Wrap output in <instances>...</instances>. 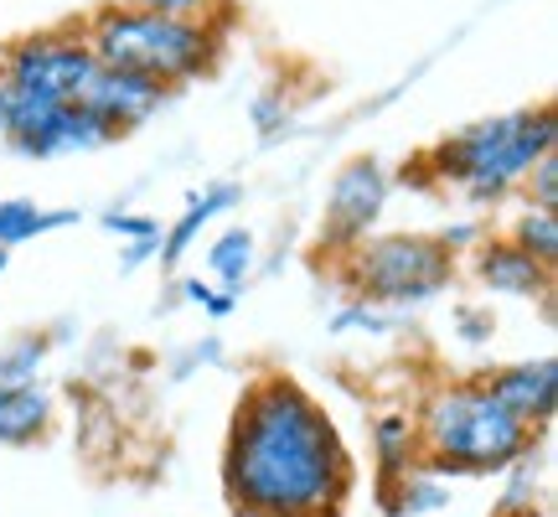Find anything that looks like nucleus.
I'll return each mask as SVG.
<instances>
[{
  "instance_id": "dca6fc26",
  "label": "nucleus",
  "mask_w": 558,
  "mask_h": 517,
  "mask_svg": "<svg viewBox=\"0 0 558 517\" xmlns=\"http://www.w3.org/2000/svg\"><path fill=\"white\" fill-rule=\"evenodd\" d=\"M41 358H47V341L41 337H16L0 347V383H32L37 378Z\"/></svg>"
},
{
  "instance_id": "0eeeda50",
  "label": "nucleus",
  "mask_w": 558,
  "mask_h": 517,
  "mask_svg": "<svg viewBox=\"0 0 558 517\" xmlns=\"http://www.w3.org/2000/svg\"><path fill=\"white\" fill-rule=\"evenodd\" d=\"M393 177L378 156H357L347 160L326 192V213H320V254L341 258L347 249H357L373 228H378L383 207H388Z\"/></svg>"
},
{
  "instance_id": "20e7f679",
  "label": "nucleus",
  "mask_w": 558,
  "mask_h": 517,
  "mask_svg": "<svg viewBox=\"0 0 558 517\" xmlns=\"http://www.w3.org/2000/svg\"><path fill=\"white\" fill-rule=\"evenodd\" d=\"M418 456L429 471H507L533 450V424H522L486 378L439 383L414 419Z\"/></svg>"
},
{
  "instance_id": "f03ea898",
  "label": "nucleus",
  "mask_w": 558,
  "mask_h": 517,
  "mask_svg": "<svg viewBox=\"0 0 558 517\" xmlns=\"http://www.w3.org/2000/svg\"><path fill=\"white\" fill-rule=\"evenodd\" d=\"M83 37L104 68H120L166 94L181 83L207 79L222 58L218 16H171V11H145V5H124V0L94 11Z\"/></svg>"
},
{
  "instance_id": "f3484780",
  "label": "nucleus",
  "mask_w": 558,
  "mask_h": 517,
  "mask_svg": "<svg viewBox=\"0 0 558 517\" xmlns=\"http://www.w3.org/2000/svg\"><path fill=\"white\" fill-rule=\"evenodd\" d=\"M522 197H527V207H543V213H558V160L554 151L527 171V181H522Z\"/></svg>"
},
{
  "instance_id": "6e6552de",
  "label": "nucleus",
  "mask_w": 558,
  "mask_h": 517,
  "mask_svg": "<svg viewBox=\"0 0 558 517\" xmlns=\"http://www.w3.org/2000/svg\"><path fill=\"white\" fill-rule=\"evenodd\" d=\"M471 275L507 300H543L554 290V269L538 264L533 254H522L512 239H486L471 249Z\"/></svg>"
},
{
  "instance_id": "f8f14e48",
  "label": "nucleus",
  "mask_w": 558,
  "mask_h": 517,
  "mask_svg": "<svg viewBox=\"0 0 558 517\" xmlns=\"http://www.w3.org/2000/svg\"><path fill=\"white\" fill-rule=\"evenodd\" d=\"M233 202H239V187H207L202 197H192V207L181 213V223L166 233V243H160V264H181V254L192 249V239H197L218 213H228Z\"/></svg>"
},
{
  "instance_id": "5701e85b",
  "label": "nucleus",
  "mask_w": 558,
  "mask_h": 517,
  "mask_svg": "<svg viewBox=\"0 0 558 517\" xmlns=\"http://www.w3.org/2000/svg\"><path fill=\"white\" fill-rule=\"evenodd\" d=\"M239 517H259V513H239Z\"/></svg>"
},
{
  "instance_id": "4be33fe9",
  "label": "nucleus",
  "mask_w": 558,
  "mask_h": 517,
  "mask_svg": "<svg viewBox=\"0 0 558 517\" xmlns=\"http://www.w3.org/2000/svg\"><path fill=\"white\" fill-rule=\"evenodd\" d=\"M5 269H11V249H0V275H5Z\"/></svg>"
},
{
  "instance_id": "aec40b11",
  "label": "nucleus",
  "mask_w": 558,
  "mask_h": 517,
  "mask_svg": "<svg viewBox=\"0 0 558 517\" xmlns=\"http://www.w3.org/2000/svg\"><path fill=\"white\" fill-rule=\"evenodd\" d=\"M186 296L197 300L207 316H228V311H233V290H213V285H202V279H186Z\"/></svg>"
},
{
  "instance_id": "f257e3e1",
  "label": "nucleus",
  "mask_w": 558,
  "mask_h": 517,
  "mask_svg": "<svg viewBox=\"0 0 558 517\" xmlns=\"http://www.w3.org/2000/svg\"><path fill=\"white\" fill-rule=\"evenodd\" d=\"M222 486L239 513L337 517L352 492V456L326 404L295 378L269 373L248 383V394L233 409Z\"/></svg>"
},
{
  "instance_id": "ddd939ff",
  "label": "nucleus",
  "mask_w": 558,
  "mask_h": 517,
  "mask_svg": "<svg viewBox=\"0 0 558 517\" xmlns=\"http://www.w3.org/2000/svg\"><path fill=\"white\" fill-rule=\"evenodd\" d=\"M373 445H378V460H383V477H409L418 471V430L409 414H383L378 430H373Z\"/></svg>"
},
{
  "instance_id": "7ed1b4c3",
  "label": "nucleus",
  "mask_w": 558,
  "mask_h": 517,
  "mask_svg": "<svg viewBox=\"0 0 558 517\" xmlns=\"http://www.w3.org/2000/svg\"><path fill=\"white\" fill-rule=\"evenodd\" d=\"M558 145V124H554V104H533V109H512V115H492L445 135L429 151V177L439 187L460 192L476 207L522 192L527 171L538 166L548 151Z\"/></svg>"
},
{
  "instance_id": "412c9836",
  "label": "nucleus",
  "mask_w": 558,
  "mask_h": 517,
  "mask_svg": "<svg viewBox=\"0 0 558 517\" xmlns=\"http://www.w3.org/2000/svg\"><path fill=\"white\" fill-rule=\"evenodd\" d=\"M0 145H5V83H0Z\"/></svg>"
},
{
  "instance_id": "423d86ee",
  "label": "nucleus",
  "mask_w": 558,
  "mask_h": 517,
  "mask_svg": "<svg viewBox=\"0 0 558 517\" xmlns=\"http://www.w3.org/2000/svg\"><path fill=\"white\" fill-rule=\"evenodd\" d=\"M99 73V58L78 26H52V32H32L5 47L0 58V83L11 99H52V104H78L88 79Z\"/></svg>"
},
{
  "instance_id": "9b49d317",
  "label": "nucleus",
  "mask_w": 558,
  "mask_h": 517,
  "mask_svg": "<svg viewBox=\"0 0 558 517\" xmlns=\"http://www.w3.org/2000/svg\"><path fill=\"white\" fill-rule=\"evenodd\" d=\"M78 213L73 207H37L32 197H11L0 202V249H21V243L41 239L52 228H73Z\"/></svg>"
},
{
  "instance_id": "a211bd4d",
  "label": "nucleus",
  "mask_w": 558,
  "mask_h": 517,
  "mask_svg": "<svg viewBox=\"0 0 558 517\" xmlns=\"http://www.w3.org/2000/svg\"><path fill=\"white\" fill-rule=\"evenodd\" d=\"M124 5H145V11H171V16H218L222 0H124Z\"/></svg>"
},
{
  "instance_id": "39448f33",
  "label": "nucleus",
  "mask_w": 558,
  "mask_h": 517,
  "mask_svg": "<svg viewBox=\"0 0 558 517\" xmlns=\"http://www.w3.org/2000/svg\"><path fill=\"white\" fill-rule=\"evenodd\" d=\"M460 254L439 233H367L337 258V279L362 305H414L450 290Z\"/></svg>"
},
{
  "instance_id": "9d476101",
  "label": "nucleus",
  "mask_w": 558,
  "mask_h": 517,
  "mask_svg": "<svg viewBox=\"0 0 558 517\" xmlns=\"http://www.w3.org/2000/svg\"><path fill=\"white\" fill-rule=\"evenodd\" d=\"M52 424V394L32 383H0V445H32Z\"/></svg>"
},
{
  "instance_id": "1a4fd4ad",
  "label": "nucleus",
  "mask_w": 558,
  "mask_h": 517,
  "mask_svg": "<svg viewBox=\"0 0 558 517\" xmlns=\"http://www.w3.org/2000/svg\"><path fill=\"white\" fill-rule=\"evenodd\" d=\"M492 394L522 419V424H533L543 430L548 419H554V404H558V368L554 358H527V362H512V368H501L492 373Z\"/></svg>"
},
{
  "instance_id": "4468645a",
  "label": "nucleus",
  "mask_w": 558,
  "mask_h": 517,
  "mask_svg": "<svg viewBox=\"0 0 558 517\" xmlns=\"http://www.w3.org/2000/svg\"><path fill=\"white\" fill-rule=\"evenodd\" d=\"M254 254H259L254 233H248V228H228V233H218L213 249H207V269H213V279H222V290H233V285L248 279Z\"/></svg>"
},
{
  "instance_id": "2eb2a0df",
  "label": "nucleus",
  "mask_w": 558,
  "mask_h": 517,
  "mask_svg": "<svg viewBox=\"0 0 558 517\" xmlns=\"http://www.w3.org/2000/svg\"><path fill=\"white\" fill-rule=\"evenodd\" d=\"M501 239H512L522 254H533L538 264H548V269H554V264H558V213L522 207L518 218H512V228H507Z\"/></svg>"
},
{
  "instance_id": "6ab92c4d",
  "label": "nucleus",
  "mask_w": 558,
  "mask_h": 517,
  "mask_svg": "<svg viewBox=\"0 0 558 517\" xmlns=\"http://www.w3.org/2000/svg\"><path fill=\"white\" fill-rule=\"evenodd\" d=\"M104 228L120 233V239H135V243H160V223L156 218H135V213H130V218H109Z\"/></svg>"
}]
</instances>
